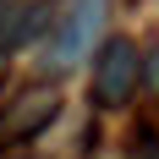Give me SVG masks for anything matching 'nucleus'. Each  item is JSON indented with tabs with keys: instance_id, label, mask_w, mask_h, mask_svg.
Here are the masks:
<instances>
[{
	"instance_id": "f257e3e1",
	"label": "nucleus",
	"mask_w": 159,
	"mask_h": 159,
	"mask_svg": "<svg viewBox=\"0 0 159 159\" xmlns=\"http://www.w3.org/2000/svg\"><path fill=\"white\" fill-rule=\"evenodd\" d=\"M137 71H143V61H137V44L132 39H104L93 55V99L99 110H121L132 99V88H137Z\"/></svg>"
},
{
	"instance_id": "f03ea898",
	"label": "nucleus",
	"mask_w": 159,
	"mask_h": 159,
	"mask_svg": "<svg viewBox=\"0 0 159 159\" xmlns=\"http://www.w3.org/2000/svg\"><path fill=\"white\" fill-rule=\"evenodd\" d=\"M99 16H104V0H71V11H66V22L44 39V55L55 66H77L82 49H88V39H93Z\"/></svg>"
},
{
	"instance_id": "7ed1b4c3",
	"label": "nucleus",
	"mask_w": 159,
	"mask_h": 159,
	"mask_svg": "<svg viewBox=\"0 0 159 159\" xmlns=\"http://www.w3.org/2000/svg\"><path fill=\"white\" fill-rule=\"evenodd\" d=\"M55 115H61V99L49 93V88H28V93L16 99V104H6V115H0V148L39 137Z\"/></svg>"
},
{
	"instance_id": "20e7f679",
	"label": "nucleus",
	"mask_w": 159,
	"mask_h": 159,
	"mask_svg": "<svg viewBox=\"0 0 159 159\" xmlns=\"http://www.w3.org/2000/svg\"><path fill=\"white\" fill-rule=\"evenodd\" d=\"M132 154H137V159H159V132H154V126H137V137H132Z\"/></svg>"
},
{
	"instance_id": "39448f33",
	"label": "nucleus",
	"mask_w": 159,
	"mask_h": 159,
	"mask_svg": "<svg viewBox=\"0 0 159 159\" xmlns=\"http://www.w3.org/2000/svg\"><path fill=\"white\" fill-rule=\"evenodd\" d=\"M143 71H148V93L159 99V49H148V55H143Z\"/></svg>"
},
{
	"instance_id": "423d86ee",
	"label": "nucleus",
	"mask_w": 159,
	"mask_h": 159,
	"mask_svg": "<svg viewBox=\"0 0 159 159\" xmlns=\"http://www.w3.org/2000/svg\"><path fill=\"white\" fill-rule=\"evenodd\" d=\"M0 88H6V77H0Z\"/></svg>"
}]
</instances>
